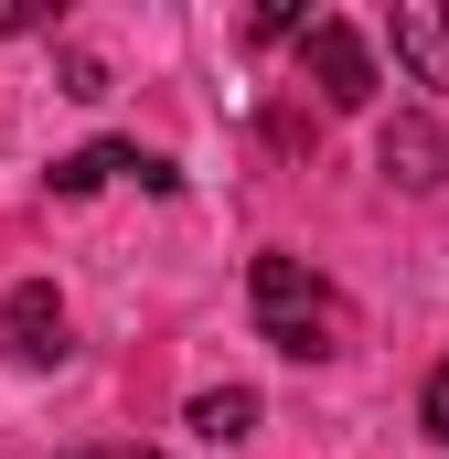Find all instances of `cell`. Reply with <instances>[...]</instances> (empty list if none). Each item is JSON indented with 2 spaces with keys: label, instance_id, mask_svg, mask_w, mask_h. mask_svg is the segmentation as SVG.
<instances>
[{
  "label": "cell",
  "instance_id": "1",
  "mask_svg": "<svg viewBox=\"0 0 449 459\" xmlns=\"http://www.w3.org/2000/svg\"><path fill=\"white\" fill-rule=\"evenodd\" d=\"M246 310H257L268 352H289V363H321V352H342V332H353L342 289L311 267V256H289V246H268V256L246 267Z\"/></svg>",
  "mask_w": 449,
  "mask_h": 459
},
{
  "label": "cell",
  "instance_id": "2",
  "mask_svg": "<svg viewBox=\"0 0 449 459\" xmlns=\"http://www.w3.org/2000/svg\"><path fill=\"white\" fill-rule=\"evenodd\" d=\"M300 65H311L321 108H374V54L353 22H300Z\"/></svg>",
  "mask_w": 449,
  "mask_h": 459
},
{
  "label": "cell",
  "instance_id": "3",
  "mask_svg": "<svg viewBox=\"0 0 449 459\" xmlns=\"http://www.w3.org/2000/svg\"><path fill=\"white\" fill-rule=\"evenodd\" d=\"M374 171H385L396 193H439V182H449V128L428 108L385 117V128H374Z\"/></svg>",
  "mask_w": 449,
  "mask_h": 459
},
{
  "label": "cell",
  "instance_id": "4",
  "mask_svg": "<svg viewBox=\"0 0 449 459\" xmlns=\"http://www.w3.org/2000/svg\"><path fill=\"white\" fill-rule=\"evenodd\" d=\"M0 352L11 363H65L75 332H65V299H54V278H22L11 299H0Z\"/></svg>",
  "mask_w": 449,
  "mask_h": 459
},
{
  "label": "cell",
  "instance_id": "5",
  "mask_svg": "<svg viewBox=\"0 0 449 459\" xmlns=\"http://www.w3.org/2000/svg\"><path fill=\"white\" fill-rule=\"evenodd\" d=\"M396 65L418 86H449V11L439 0H396Z\"/></svg>",
  "mask_w": 449,
  "mask_h": 459
},
{
  "label": "cell",
  "instance_id": "6",
  "mask_svg": "<svg viewBox=\"0 0 449 459\" xmlns=\"http://www.w3.org/2000/svg\"><path fill=\"white\" fill-rule=\"evenodd\" d=\"M118 171H139V150H128V139H97V150H75V160H54V193L75 204V193H97V182H118Z\"/></svg>",
  "mask_w": 449,
  "mask_h": 459
},
{
  "label": "cell",
  "instance_id": "7",
  "mask_svg": "<svg viewBox=\"0 0 449 459\" xmlns=\"http://www.w3.org/2000/svg\"><path fill=\"white\" fill-rule=\"evenodd\" d=\"M193 428H204V438H246V428H257V395H246V385H215V395H193Z\"/></svg>",
  "mask_w": 449,
  "mask_h": 459
},
{
  "label": "cell",
  "instance_id": "8",
  "mask_svg": "<svg viewBox=\"0 0 449 459\" xmlns=\"http://www.w3.org/2000/svg\"><path fill=\"white\" fill-rule=\"evenodd\" d=\"M418 428H428V438H439V449H449V363H439V374H428V395H418Z\"/></svg>",
  "mask_w": 449,
  "mask_h": 459
},
{
  "label": "cell",
  "instance_id": "9",
  "mask_svg": "<svg viewBox=\"0 0 449 459\" xmlns=\"http://www.w3.org/2000/svg\"><path fill=\"white\" fill-rule=\"evenodd\" d=\"M75 459H161V449H139V438H128V449H75Z\"/></svg>",
  "mask_w": 449,
  "mask_h": 459
}]
</instances>
